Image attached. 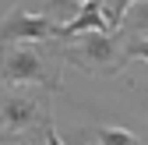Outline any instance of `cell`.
Returning a JSON list of instances; mask_svg holds the SVG:
<instances>
[{"instance_id":"obj_4","label":"cell","mask_w":148,"mask_h":145,"mask_svg":"<svg viewBox=\"0 0 148 145\" xmlns=\"http://www.w3.org/2000/svg\"><path fill=\"white\" fill-rule=\"evenodd\" d=\"M7 43H60V25L18 4L0 21V46Z\"/></svg>"},{"instance_id":"obj_12","label":"cell","mask_w":148,"mask_h":145,"mask_svg":"<svg viewBox=\"0 0 148 145\" xmlns=\"http://www.w3.org/2000/svg\"><path fill=\"white\" fill-rule=\"evenodd\" d=\"M81 4H88V0H81Z\"/></svg>"},{"instance_id":"obj_2","label":"cell","mask_w":148,"mask_h":145,"mask_svg":"<svg viewBox=\"0 0 148 145\" xmlns=\"http://www.w3.org/2000/svg\"><path fill=\"white\" fill-rule=\"evenodd\" d=\"M64 57L57 43H7L0 46V88H60Z\"/></svg>"},{"instance_id":"obj_11","label":"cell","mask_w":148,"mask_h":145,"mask_svg":"<svg viewBox=\"0 0 148 145\" xmlns=\"http://www.w3.org/2000/svg\"><path fill=\"white\" fill-rule=\"evenodd\" d=\"M46 145H64V142H60V135H57V128H53V131L46 135Z\"/></svg>"},{"instance_id":"obj_1","label":"cell","mask_w":148,"mask_h":145,"mask_svg":"<svg viewBox=\"0 0 148 145\" xmlns=\"http://www.w3.org/2000/svg\"><path fill=\"white\" fill-rule=\"evenodd\" d=\"M53 131L49 88H0V145H46Z\"/></svg>"},{"instance_id":"obj_3","label":"cell","mask_w":148,"mask_h":145,"mask_svg":"<svg viewBox=\"0 0 148 145\" xmlns=\"http://www.w3.org/2000/svg\"><path fill=\"white\" fill-rule=\"evenodd\" d=\"M60 57H64V64H74L78 71H85L92 78H116L131 64L127 39L120 32H113V35H99V32L74 35V39L60 43Z\"/></svg>"},{"instance_id":"obj_6","label":"cell","mask_w":148,"mask_h":145,"mask_svg":"<svg viewBox=\"0 0 148 145\" xmlns=\"http://www.w3.org/2000/svg\"><path fill=\"white\" fill-rule=\"evenodd\" d=\"M120 35L123 39H148V0H138V4L123 14Z\"/></svg>"},{"instance_id":"obj_10","label":"cell","mask_w":148,"mask_h":145,"mask_svg":"<svg viewBox=\"0 0 148 145\" xmlns=\"http://www.w3.org/2000/svg\"><path fill=\"white\" fill-rule=\"evenodd\" d=\"M127 57H131V60H145L148 64V39H127Z\"/></svg>"},{"instance_id":"obj_7","label":"cell","mask_w":148,"mask_h":145,"mask_svg":"<svg viewBox=\"0 0 148 145\" xmlns=\"http://www.w3.org/2000/svg\"><path fill=\"white\" fill-rule=\"evenodd\" d=\"M39 14L49 18V21H57L64 28V25H71L74 18L81 14V0H42V4H39Z\"/></svg>"},{"instance_id":"obj_5","label":"cell","mask_w":148,"mask_h":145,"mask_svg":"<svg viewBox=\"0 0 148 145\" xmlns=\"http://www.w3.org/2000/svg\"><path fill=\"white\" fill-rule=\"evenodd\" d=\"M85 32H99V35H113V28L106 25V18L99 11V0H88V4H81V14L74 18L71 25L60 28V43L74 39V35H85Z\"/></svg>"},{"instance_id":"obj_9","label":"cell","mask_w":148,"mask_h":145,"mask_svg":"<svg viewBox=\"0 0 148 145\" xmlns=\"http://www.w3.org/2000/svg\"><path fill=\"white\" fill-rule=\"evenodd\" d=\"M95 145H145V142L123 128H95Z\"/></svg>"},{"instance_id":"obj_8","label":"cell","mask_w":148,"mask_h":145,"mask_svg":"<svg viewBox=\"0 0 148 145\" xmlns=\"http://www.w3.org/2000/svg\"><path fill=\"white\" fill-rule=\"evenodd\" d=\"M134 4H138V0H99V11H102V18H106V25L113 28V32H120L123 14L131 11Z\"/></svg>"}]
</instances>
